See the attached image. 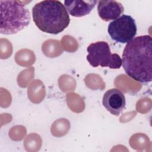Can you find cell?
<instances>
[{"instance_id":"3957f363","label":"cell","mask_w":152,"mask_h":152,"mask_svg":"<svg viewBox=\"0 0 152 152\" xmlns=\"http://www.w3.org/2000/svg\"><path fill=\"white\" fill-rule=\"evenodd\" d=\"M0 31L3 34H13L27 27L31 16L24 2L0 1Z\"/></svg>"},{"instance_id":"6da1fadb","label":"cell","mask_w":152,"mask_h":152,"mask_svg":"<svg viewBox=\"0 0 152 152\" xmlns=\"http://www.w3.org/2000/svg\"><path fill=\"white\" fill-rule=\"evenodd\" d=\"M151 49V37L143 35L133 38L124 49L123 68L126 74L137 81L146 83L152 80Z\"/></svg>"},{"instance_id":"8fae6325","label":"cell","mask_w":152,"mask_h":152,"mask_svg":"<svg viewBox=\"0 0 152 152\" xmlns=\"http://www.w3.org/2000/svg\"><path fill=\"white\" fill-rule=\"evenodd\" d=\"M36 58L33 51L24 49L18 51L15 56V62L23 66H28L34 63Z\"/></svg>"},{"instance_id":"2e32d148","label":"cell","mask_w":152,"mask_h":152,"mask_svg":"<svg viewBox=\"0 0 152 152\" xmlns=\"http://www.w3.org/2000/svg\"><path fill=\"white\" fill-rule=\"evenodd\" d=\"M67 103L68 106L74 112H77V108L76 104H78V105L84 107V103L83 99L78 96V94L75 93H70L67 94L66 96Z\"/></svg>"},{"instance_id":"ba28073f","label":"cell","mask_w":152,"mask_h":152,"mask_svg":"<svg viewBox=\"0 0 152 152\" xmlns=\"http://www.w3.org/2000/svg\"><path fill=\"white\" fill-rule=\"evenodd\" d=\"M97 2L96 0H66L64 1V4L70 15L73 17H81L88 14Z\"/></svg>"},{"instance_id":"8992f818","label":"cell","mask_w":152,"mask_h":152,"mask_svg":"<svg viewBox=\"0 0 152 152\" xmlns=\"http://www.w3.org/2000/svg\"><path fill=\"white\" fill-rule=\"evenodd\" d=\"M102 102L106 109L115 116H118L125 108V96L116 88L107 90L103 95Z\"/></svg>"},{"instance_id":"e0dca14e","label":"cell","mask_w":152,"mask_h":152,"mask_svg":"<svg viewBox=\"0 0 152 152\" xmlns=\"http://www.w3.org/2000/svg\"><path fill=\"white\" fill-rule=\"evenodd\" d=\"M151 104V101L150 99L147 98V97L141 99L137 103V105H136L137 110L142 113H147L150 110Z\"/></svg>"},{"instance_id":"4fadbf2b","label":"cell","mask_w":152,"mask_h":152,"mask_svg":"<svg viewBox=\"0 0 152 152\" xmlns=\"http://www.w3.org/2000/svg\"><path fill=\"white\" fill-rule=\"evenodd\" d=\"M84 82L87 87L91 90H103L105 88V83L97 74H88L84 79Z\"/></svg>"},{"instance_id":"7c38bea8","label":"cell","mask_w":152,"mask_h":152,"mask_svg":"<svg viewBox=\"0 0 152 152\" xmlns=\"http://www.w3.org/2000/svg\"><path fill=\"white\" fill-rule=\"evenodd\" d=\"M70 128L69 122L65 119H59L55 121L51 126L52 134L56 137L65 135L68 132Z\"/></svg>"},{"instance_id":"30bf717a","label":"cell","mask_w":152,"mask_h":152,"mask_svg":"<svg viewBox=\"0 0 152 152\" xmlns=\"http://www.w3.org/2000/svg\"><path fill=\"white\" fill-rule=\"evenodd\" d=\"M42 50L43 53L49 58L57 57L63 52L60 42L52 39L45 41L42 46Z\"/></svg>"},{"instance_id":"9a60e30c","label":"cell","mask_w":152,"mask_h":152,"mask_svg":"<svg viewBox=\"0 0 152 152\" xmlns=\"http://www.w3.org/2000/svg\"><path fill=\"white\" fill-rule=\"evenodd\" d=\"M61 43L63 48L69 52H74L78 48L77 41L71 36H64L61 40Z\"/></svg>"},{"instance_id":"7a4b0ae2","label":"cell","mask_w":152,"mask_h":152,"mask_svg":"<svg viewBox=\"0 0 152 152\" xmlns=\"http://www.w3.org/2000/svg\"><path fill=\"white\" fill-rule=\"evenodd\" d=\"M33 20L38 28L45 33L57 34L69 25L70 18L61 2L46 0L34 5L32 9Z\"/></svg>"},{"instance_id":"52a82bcc","label":"cell","mask_w":152,"mask_h":152,"mask_svg":"<svg viewBox=\"0 0 152 152\" xmlns=\"http://www.w3.org/2000/svg\"><path fill=\"white\" fill-rule=\"evenodd\" d=\"M124 8L121 3L115 1H99L97 12L99 17L104 21L115 20L124 12Z\"/></svg>"},{"instance_id":"9c48e42d","label":"cell","mask_w":152,"mask_h":152,"mask_svg":"<svg viewBox=\"0 0 152 152\" xmlns=\"http://www.w3.org/2000/svg\"><path fill=\"white\" fill-rule=\"evenodd\" d=\"M28 97L34 103L41 102L45 96L44 84L39 80L33 81L28 88Z\"/></svg>"},{"instance_id":"277c9868","label":"cell","mask_w":152,"mask_h":152,"mask_svg":"<svg viewBox=\"0 0 152 152\" xmlns=\"http://www.w3.org/2000/svg\"><path fill=\"white\" fill-rule=\"evenodd\" d=\"M87 60L93 67H109L119 69L122 65V59L117 53H112L108 43L99 41L91 43L87 49Z\"/></svg>"},{"instance_id":"5bb4252c","label":"cell","mask_w":152,"mask_h":152,"mask_svg":"<svg viewBox=\"0 0 152 152\" xmlns=\"http://www.w3.org/2000/svg\"><path fill=\"white\" fill-rule=\"evenodd\" d=\"M34 78V68L31 67L23 71L17 78L18 85L21 87H26L28 83Z\"/></svg>"},{"instance_id":"5b68a950","label":"cell","mask_w":152,"mask_h":152,"mask_svg":"<svg viewBox=\"0 0 152 152\" xmlns=\"http://www.w3.org/2000/svg\"><path fill=\"white\" fill-rule=\"evenodd\" d=\"M107 31L113 40L121 43H128L137 34L135 21L131 16L124 14L109 23Z\"/></svg>"}]
</instances>
